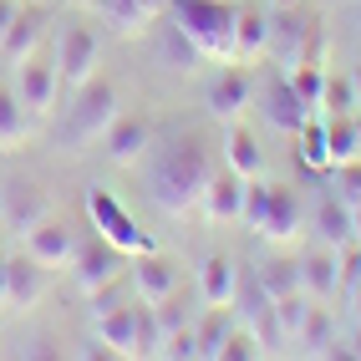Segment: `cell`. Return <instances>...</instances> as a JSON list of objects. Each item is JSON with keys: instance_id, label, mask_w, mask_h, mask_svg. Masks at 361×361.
<instances>
[{"instance_id": "cell-1", "label": "cell", "mask_w": 361, "mask_h": 361, "mask_svg": "<svg viewBox=\"0 0 361 361\" xmlns=\"http://www.w3.org/2000/svg\"><path fill=\"white\" fill-rule=\"evenodd\" d=\"M214 178V158L199 137H178L163 153H153V173H148V194L163 214H188L199 209L204 188Z\"/></svg>"}, {"instance_id": "cell-2", "label": "cell", "mask_w": 361, "mask_h": 361, "mask_svg": "<svg viewBox=\"0 0 361 361\" xmlns=\"http://www.w3.org/2000/svg\"><path fill=\"white\" fill-rule=\"evenodd\" d=\"M123 112V102H117V87L112 82H82L77 92H71V107L61 117V142L66 153H87L92 142H102V133L112 128V117Z\"/></svg>"}, {"instance_id": "cell-3", "label": "cell", "mask_w": 361, "mask_h": 361, "mask_svg": "<svg viewBox=\"0 0 361 361\" xmlns=\"http://www.w3.org/2000/svg\"><path fill=\"white\" fill-rule=\"evenodd\" d=\"M234 6L224 0H173V26L199 46V56L234 61Z\"/></svg>"}, {"instance_id": "cell-4", "label": "cell", "mask_w": 361, "mask_h": 361, "mask_svg": "<svg viewBox=\"0 0 361 361\" xmlns=\"http://www.w3.org/2000/svg\"><path fill=\"white\" fill-rule=\"evenodd\" d=\"M71 280H77L82 295H102L112 290L117 280H123V250L107 245V239L97 234L92 245H77V259H71Z\"/></svg>"}, {"instance_id": "cell-5", "label": "cell", "mask_w": 361, "mask_h": 361, "mask_svg": "<svg viewBox=\"0 0 361 361\" xmlns=\"http://www.w3.org/2000/svg\"><path fill=\"white\" fill-rule=\"evenodd\" d=\"M87 214H92V224H97V234L107 239V245H117L123 255L153 250V239L133 224V214H128L123 204H117L112 194H102V188H92V194H87Z\"/></svg>"}, {"instance_id": "cell-6", "label": "cell", "mask_w": 361, "mask_h": 361, "mask_svg": "<svg viewBox=\"0 0 361 361\" xmlns=\"http://www.w3.org/2000/svg\"><path fill=\"white\" fill-rule=\"evenodd\" d=\"M77 245H82L77 229H71L66 219H51V214L26 229V255L41 264V270H61V264H71V259H77Z\"/></svg>"}, {"instance_id": "cell-7", "label": "cell", "mask_w": 361, "mask_h": 361, "mask_svg": "<svg viewBox=\"0 0 361 361\" xmlns=\"http://www.w3.org/2000/svg\"><path fill=\"white\" fill-rule=\"evenodd\" d=\"M97 51H102V46H97V36H92L87 26H66L61 41H56V77H61V87L77 92L82 82H92Z\"/></svg>"}, {"instance_id": "cell-8", "label": "cell", "mask_w": 361, "mask_h": 361, "mask_svg": "<svg viewBox=\"0 0 361 361\" xmlns=\"http://www.w3.org/2000/svg\"><path fill=\"white\" fill-rule=\"evenodd\" d=\"M128 275H133V290L142 305H163L168 295H178V264L158 250H137Z\"/></svg>"}, {"instance_id": "cell-9", "label": "cell", "mask_w": 361, "mask_h": 361, "mask_svg": "<svg viewBox=\"0 0 361 361\" xmlns=\"http://www.w3.org/2000/svg\"><path fill=\"white\" fill-rule=\"evenodd\" d=\"M102 153H107V163H117V168H133V163H142V158L153 153V128L142 123V117L117 112L112 128L102 133Z\"/></svg>"}, {"instance_id": "cell-10", "label": "cell", "mask_w": 361, "mask_h": 361, "mask_svg": "<svg viewBox=\"0 0 361 361\" xmlns=\"http://www.w3.org/2000/svg\"><path fill=\"white\" fill-rule=\"evenodd\" d=\"M300 224H305V209H300V199L290 194V188H270L264 183V209H259V224H255V234L259 239H295L300 234Z\"/></svg>"}, {"instance_id": "cell-11", "label": "cell", "mask_w": 361, "mask_h": 361, "mask_svg": "<svg viewBox=\"0 0 361 361\" xmlns=\"http://www.w3.org/2000/svg\"><path fill=\"white\" fill-rule=\"evenodd\" d=\"M56 92H61V77H56V66L51 61H41V56H26L16 66V97H20V107L26 112H51V102H56Z\"/></svg>"}, {"instance_id": "cell-12", "label": "cell", "mask_w": 361, "mask_h": 361, "mask_svg": "<svg viewBox=\"0 0 361 361\" xmlns=\"http://www.w3.org/2000/svg\"><path fill=\"white\" fill-rule=\"evenodd\" d=\"M245 173H234V168L224 163V168H214V178H209V188H204V214L214 224H234L239 214H245Z\"/></svg>"}, {"instance_id": "cell-13", "label": "cell", "mask_w": 361, "mask_h": 361, "mask_svg": "<svg viewBox=\"0 0 361 361\" xmlns=\"http://www.w3.org/2000/svg\"><path fill=\"white\" fill-rule=\"evenodd\" d=\"M46 26H51V16H46L41 6H20L16 20H11V31H6V41H0V61H6V66H20L26 56H36Z\"/></svg>"}, {"instance_id": "cell-14", "label": "cell", "mask_w": 361, "mask_h": 361, "mask_svg": "<svg viewBox=\"0 0 361 361\" xmlns=\"http://www.w3.org/2000/svg\"><path fill=\"white\" fill-rule=\"evenodd\" d=\"M250 97H255V77H250V71H239V66H224L219 77L204 87V107L214 117H239L250 107Z\"/></svg>"}, {"instance_id": "cell-15", "label": "cell", "mask_w": 361, "mask_h": 361, "mask_svg": "<svg viewBox=\"0 0 361 361\" xmlns=\"http://www.w3.org/2000/svg\"><path fill=\"white\" fill-rule=\"evenodd\" d=\"M310 41H316V36H310V26L295 11H275L270 16V41H264V51L280 56L285 66H295L300 56H316V51H310Z\"/></svg>"}, {"instance_id": "cell-16", "label": "cell", "mask_w": 361, "mask_h": 361, "mask_svg": "<svg viewBox=\"0 0 361 361\" xmlns=\"http://www.w3.org/2000/svg\"><path fill=\"white\" fill-rule=\"evenodd\" d=\"M300 290L310 300H336V295H341V275H336V250L331 245L305 250V259H300Z\"/></svg>"}, {"instance_id": "cell-17", "label": "cell", "mask_w": 361, "mask_h": 361, "mask_svg": "<svg viewBox=\"0 0 361 361\" xmlns=\"http://www.w3.org/2000/svg\"><path fill=\"white\" fill-rule=\"evenodd\" d=\"M41 295H46L41 264H36L31 255H20V259H6V305H0V310H31Z\"/></svg>"}, {"instance_id": "cell-18", "label": "cell", "mask_w": 361, "mask_h": 361, "mask_svg": "<svg viewBox=\"0 0 361 361\" xmlns=\"http://www.w3.org/2000/svg\"><path fill=\"white\" fill-rule=\"evenodd\" d=\"M264 117H270L280 133H300L305 117H316V112L295 97V87L285 82V77H270V82H264Z\"/></svg>"}, {"instance_id": "cell-19", "label": "cell", "mask_w": 361, "mask_h": 361, "mask_svg": "<svg viewBox=\"0 0 361 361\" xmlns=\"http://www.w3.org/2000/svg\"><path fill=\"white\" fill-rule=\"evenodd\" d=\"M46 194L36 183H16L11 194L0 188V224H11V229H31V224H41L46 219Z\"/></svg>"}, {"instance_id": "cell-20", "label": "cell", "mask_w": 361, "mask_h": 361, "mask_svg": "<svg viewBox=\"0 0 361 361\" xmlns=\"http://www.w3.org/2000/svg\"><path fill=\"white\" fill-rule=\"evenodd\" d=\"M199 295L204 305H234L239 300V264L229 255H209L199 270Z\"/></svg>"}, {"instance_id": "cell-21", "label": "cell", "mask_w": 361, "mask_h": 361, "mask_svg": "<svg viewBox=\"0 0 361 361\" xmlns=\"http://www.w3.org/2000/svg\"><path fill=\"white\" fill-rule=\"evenodd\" d=\"M133 336H137V305H97V341L107 356H133Z\"/></svg>"}, {"instance_id": "cell-22", "label": "cell", "mask_w": 361, "mask_h": 361, "mask_svg": "<svg viewBox=\"0 0 361 361\" xmlns=\"http://www.w3.org/2000/svg\"><path fill=\"white\" fill-rule=\"evenodd\" d=\"M163 6H168V0H97L102 20H107L112 31H123V36H133V31L148 26V20H158Z\"/></svg>"}, {"instance_id": "cell-23", "label": "cell", "mask_w": 361, "mask_h": 361, "mask_svg": "<svg viewBox=\"0 0 361 361\" xmlns=\"http://www.w3.org/2000/svg\"><path fill=\"white\" fill-rule=\"evenodd\" d=\"M264 41H270V16L264 11H239L234 16V61H255L264 56Z\"/></svg>"}, {"instance_id": "cell-24", "label": "cell", "mask_w": 361, "mask_h": 361, "mask_svg": "<svg viewBox=\"0 0 361 361\" xmlns=\"http://www.w3.org/2000/svg\"><path fill=\"white\" fill-rule=\"evenodd\" d=\"M295 346H300L305 356H336V321H331L326 300L310 305V316H305V326H300V336H295Z\"/></svg>"}, {"instance_id": "cell-25", "label": "cell", "mask_w": 361, "mask_h": 361, "mask_svg": "<svg viewBox=\"0 0 361 361\" xmlns=\"http://www.w3.org/2000/svg\"><path fill=\"white\" fill-rule=\"evenodd\" d=\"M326 148H331V168H341V163H356V158H361L356 112H346V117H326Z\"/></svg>"}, {"instance_id": "cell-26", "label": "cell", "mask_w": 361, "mask_h": 361, "mask_svg": "<svg viewBox=\"0 0 361 361\" xmlns=\"http://www.w3.org/2000/svg\"><path fill=\"white\" fill-rule=\"evenodd\" d=\"M316 234H321V245H331V250H341L346 239H356L351 234V204H341V199H326L321 209H316Z\"/></svg>"}, {"instance_id": "cell-27", "label": "cell", "mask_w": 361, "mask_h": 361, "mask_svg": "<svg viewBox=\"0 0 361 361\" xmlns=\"http://www.w3.org/2000/svg\"><path fill=\"white\" fill-rule=\"evenodd\" d=\"M224 163L234 168V173H245V178H259V173H264L259 137H255L250 128H234V133H229V148H224Z\"/></svg>"}, {"instance_id": "cell-28", "label": "cell", "mask_w": 361, "mask_h": 361, "mask_svg": "<svg viewBox=\"0 0 361 361\" xmlns=\"http://www.w3.org/2000/svg\"><path fill=\"white\" fill-rule=\"evenodd\" d=\"M255 280H259V290L270 295V300L295 295V290H300V259H264Z\"/></svg>"}, {"instance_id": "cell-29", "label": "cell", "mask_w": 361, "mask_h": 361, "mask_svg": "<svg viewBox=\"0 0 361 361\" xmlns=\"http://www.w3.org/2000/svg\"><path fill=\"white\" fill-rule=\"evenodd\" d=\"M234 305H209L204 310V321L194 326V336H199V356H219V346H224V336L234 331V316H229Z\"/></svg>"}, {"instance_id": "cell-30", "label": "cell", "mask_w": 361, "mask_h": 361, "mask_svg": "<svg viewBox=\"0 0 361 361\" xmlns=\"http://www.w3.org/2000/svg\"><path fill=\"white\" fill-rule=\"evenodd\" d=\"M295 137H300V163L310 173H331V148H326V123L321 117H305V128Z\"/></svg>"}, {"instance_id": "cell-31", "label": "cell", "mask_w": 361, "mask_h": 361, "mask_svg": "<svg viewBox=\"0 0 361 361\" xmlns=\"http://www.w3.org/2000/svg\"><path fill=\"white\" fill-rule=\"evenodd\" d=\"M310 305H316V300H310L305 290L275 300V326H280V341H285V346H295V336H300V326H305V316H310Z\"/></svg>"}, {"instance_id": "cell-32", "label": "cell", "mask_w": 361, "mask_h": 361, "mask_svg": "<svg viewBox=\"0 0 361 361\" xmlns=\"http://www.w3.org/2000/svg\"><path fill=\"white\" fill-rule=\"evenodd\" d=\"M26 137V107H20L16 87H0V153H11Z\"/></svg>"}, {"instance_id": "cell-33", "label": "cell", "mask_w": 361, "mask_h": 361, "mask_svg": "<svg viewBox=\"0 0 361 361\" xmlns=\"http://www.w3.org/2000/svg\"><path fill=\"white\" fill-rule=\"evenodd\" d=\"M158 61L173 66V71H188V66L199 61V46L188 41L178 26H163V36H158Z\"/></svg>"}, {"instance_id": "cell-34", "label": "cell", "mask_w": 361, "mask_h": 361, "mask_svg": "<svg viewBox=\"0 0 361 361\" xmlns=\"http://www.w3.org/2000/svg\"><path fill=\"white\" fill-rule=\"evenodd\" d=\"M321 112H331V117H346V112H361V102H356V82H351V77H341V71H326Z\"/></svg>"}, {"instance_id": "cell-35", "label": "cell", "mask_w": 361, "mask_h": 361, "mask_svg": "<svg viewBox=\"0 0 361 361\" xmlns=\"http://www.w3.org/2000/svg\"><path fill=\"white\" fill-rule=\"evenodd\" d=\"M163 351V326L153 305H137V336H133V356H158Z\"/></svg>"}, {"instance_id": "cell-36", "label": "cell", "mask_w": 361, "mask_h": 361, "mask_svg": "<svg viewBox=\"0 0 361 361\" xmlns=\"http://www.w3.org/2000/svg\"><path fill=\"white\" fill-rule=\"evenodd\" d=\"M336 275H341V295H351L361 285V239H346L336 250Z\"/></svg>"}, {"instance_id": "cell-37", "label": "cell", "mask_w": 361, "mask_h": 361, "mask_svg": "<svg viewBox=\"0 0 361 361\" xmlns=\"http://www.w3.org/2000/svg\"><path fill=\"white\" fill-rule=\"evenodd\" d=\"M255 356H264L259 341H255L250 331H239V326H234V331L224 336V346H219V356H214V361H255Z\"/></svg>"}, {"instance_id": "cell-38", "label": "cell", "mask_w": 361, "mask_h": 361, "mask_svg": "<svg viewBox=\"0 0 361 361\" xmlns=\"http://www.w3.org/2000/svg\"><path fill=\"white\" fill-rule=\"evenodd\" d=\"M331 173H336V199H341V204H361V158L331 168Z\"/></svg>"}, {"instance_id": "cell-39", "label": "cell", "mask_w": 361, "mask_h": 361, "mask_svg": "<svg viewBox=\"0 0 361 361\" xmlns=\"http://www.w3.org/2000/svg\"><path fill=\"white\" fill-rule=\"evenodd\" d=\"M16 11H20V0H0V41H6V31H11Z\"/></svg>"}, {"instance_id": "cell-40", "label": "cell", "mask_w": 361, "mask_h": 361, "mask_svg": "<svg viewBox=\"0 0 361 361\" xmlns=\"http://www.w3.org/2000/svg\"><path fill=\"white\" fill-rule=\"evenodd\" d=\"M305 0H270V11H300Z\"/></svg>"}, {"instance_id": "cell-41", "label": "cell", "mask_w": 361, "mask_h": 361, "mask_svg": "<svg viewBox=\"0 0 361 361\" xmlns=\"http://www.w3.org/2000/svg\"><path fill=\"white\" fill-rule=\"evenodd\" d=\"M351 234L361 239V204H351Z\"/></svg>"}, {"instance_id": "cell-42", "label": "cell", "mask_w": 361, "mask_h": 361, "mask_svg": "<svg viewBox=\"0 0 361 361\" xmlns=\"http://www.w3.org/2000/svg\"><path fill=\"white\" fill-rule=\"evenodd\" d=\"M0 305H6V259H0Z\"/></svg>"}, {"instance_id": "cell-43", "label": "cell", "mask_w": 361, "mask_h": 361, "mask_svg": "<svg viewBox=\"0 0 361 361\" xmlns=\"http://www.w3.org/2000/svg\"><path fill=\"white\" fill-rule=\"evenodd\" d=\"M351 82H356V102H361V66H356V71H351Z\"/></svg>"}, {"instance_id": "cell-44", "label": "cell", "mask_w": 361, "mask_h": 361, "mask_svg": "<svg viewBox=\"0 0 361 361\" xmlns=\"http://www.w3.org/2000/svg\"><path fill=\"white\" fill-rule=\"evenodd\" d=\"M351 356H361V331H356V336H351Z\"/></svg>"}, {"instance_id": "cell-45", "label": "cell", "mask_w": 361, "mask_h": 361, "mask_svg": "<svg viewBox=\"0 0 361 361\" xmlns=\"http://www.w3.org/2000/svg\"><path fill=\"white\" fill-rule=\"evenodd\" d=\"M356 128H361V112H356Z\"/></svg>"}]
</instances>
